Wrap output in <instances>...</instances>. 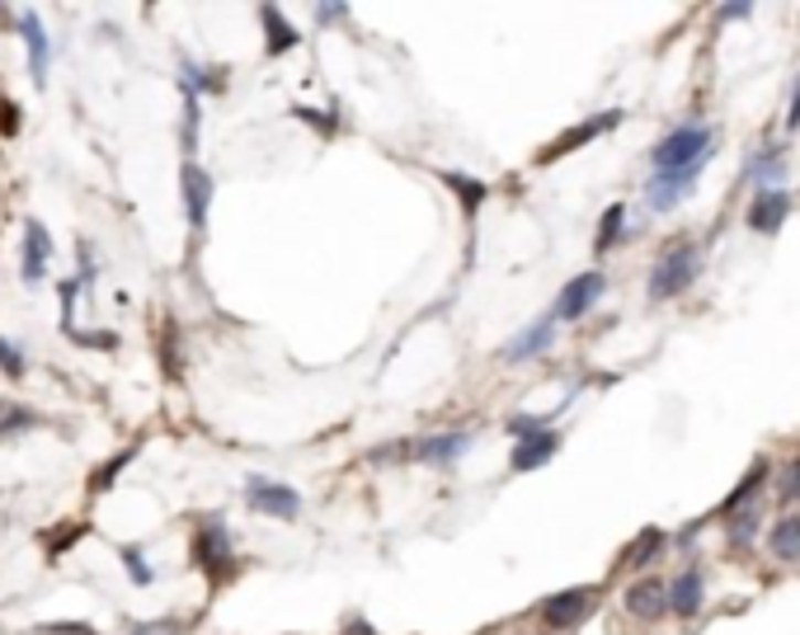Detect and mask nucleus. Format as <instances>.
I'll return each instance as SVG.
<instances>
[{"instance_id":"33","label":"nucleus","mask_w":800,"mask_h":635,"mask_svg":"<svg viewBox=\"0 0 800 635\" xmlns=\"http://www.w3.org/2000/svg\"><path fill=\"white\" fill-rule=\"evenodd\" d=\"M344 14H349L344 6H320V10H316V20H320V24H330V20H344Z\"/></svg>"},{"instance_id":"16","label":"nucleus","mask_w":800,"mask_h":635,"mask_svg":"<svg viewBox=\"0 0 800 635\" xmlns=\"http://www.w3.org/2000/svg\"><path fill=\"white\" fill-rule=\"evenodd\" d=\"M551 340H556V321H537L532 330H523V340H513L509 348H504V358L509 363H527V358H537V353H546L551 348Z\"/></svg>"},{"instance_id":"25","label":"nucleus","mask_w":800,"mask_h":635,"mask_svg":"<svg viewBox=\"0 0 800 635\" xmlns=\"http://www.w3.org/2000/svg\"><path fill=\"white\" fill-rule=\"evenodd\" d=\"M39 423V415H29L24 405H0V433H24Z\"/></svg>"},{"instance_id":"28","label":"nucleus","mask_w":800,"mask_h":635,"mask_svg":"<svg viewBox=\"0 0 800 635\" xmlns=\"http://www.w3.org/2000/svg\"><path fill=\"white\" fill-rule=\"evenodd\" d=\"M132 456H137V448H128V452H122V456H114V462H104V466L95 471V489H109V481H114V475H118L122 466H128V462H132Z\"/></svg>"},{"instance_id":"19","label":"nucleus","mask_w":800,"mask_h":635,"mask_svg":"<svg viewBox=\"0 0 800 635\" xmlns=\"http://www.w3.org/2000/svg\"><path fill=\"white\" fill-rule=\"evenodd\" d=\"M762 481H768V462H754V466H749V475H744V481L735 485V494H730V499H725L721 508H725V514H739V508H749V504H754V494L762 489Z\"/></svg>"},{"instance_id":"14","label":"nucleus","mask_w":800,"mask_h":635,"mask_svg":"<svg viewBox=\"0 0 800 635\" xmlns=\"http://www.w3.org/2000/svg\"><path fill=\"white\" fill-rule=\"evenodd\" d=\"M627 612L640 616V622H654V616L669 612V589L660 579H640V584L627 589Z\"/></svg>"},{"instance_id":"6","label":"nucleus","mask_w":800,"mask_h":635,"mask_svg":"<svg viewBox=\"0 0 800 635\" xmlns=\"http://www.w3.org/2000/svg\"><path fill=\"white\" fill-rule=\"evenodd\" d=\"M589 612H594V589H565V593H556V598H546V603H542V622L551 631H570Z\"/></svg>"},{"instance_id":"30","label":"nucleus","mask_w":800,"mask_h":635,"mask_svg":"<svg viewBox=\"0 0 800 635\" xmlns=\"http://www.w3.org/2000/svg\"><path fill=\"white\" fill-rule=\"evenodd\" d=\"M132 635H180V622H141L132 626Z\"/></svg>"},{"instance_id":"35","label":"nucleus","mask_w":800,"mask_h":635,"mask_svg":"<svg viewBox=\"0 0 800 635\" xmlns=\"http://www.w3.org/2000/svg\"><path fill=\"white\" fill-rule=\"evenodd\" d=\"M749 10H754V6H725V10H721V20H744Z\"/></svg>"},{"instance_id":"10","label":"nucleus","mask_w":800,"mask_h":635,"mask_svg":"<svg viewBox=\"0 0 800 635\" xmlns=\"http://www.w3.org/2000/svg\"><path fill=\"white\" fill-rule=\"evenodd\" d=\"M20 39H24V52H29V76L33 85L47 80V62H52V47H47V33H43V20L39 14H20Z\"/></svg>"},{"instance_id":"31","label":"nucleus","mask_w":800,"mask_h":635,"mask_svg":"<svg viewBox=\"0 0 800 635\" xmlns=\"http://www.w3.org/2000/svg\"><path fill=\"white\" fill-rule=\"evenodd\" d=\"M781 494H787V499H800V456L791 462V471H787V485H781Z\"/></svg>"},{"instance_id":"3","label":"nucleus","mask_w":800,"mask_h":635,"mask_svg":"<svg viewBox=\"0 0 800 635\" xmlns=\"http://www.w3.org/2000/svg\"><path fill=\"white\" fill-rule=\"evenodd\" d=\"M697 250L692 245H683V250H669L660 263H654V273H650V297L654 302H669V297H679L692 288V278H697Z\"/></svg>"},{"instance_id":"27","label":"nucleus","mask_w":800,"mask_h":635,"mask_svg":"<svg viewBox=\"0 0 800 635\" xmlns=\"http://www.w3.org/2000/svg\"><path fill=\"white\" fill-rule=\"evenodd\" d=\"M621 217H627V212H621V207H608V212H602V226H598V255H602V250H608V245L617 240V232H621Z\"/></svg>"},{"instance_id":"36","label":"nucleus","mask_w":800,"mask_h":635,"mask_svg":"<svg viewBox=\"0 0 800 635\" xmlns=\"http://www.w3.org/2000/svg\"><path fill=\"white\" fill-rule=\"evenodd\" d=\"M787 122H791V128H800V85H796V99H791V118Z\"/></svg>"},{"instance_id":"1","label":"nucleus","mask_w":800,"mask_h":635,"mask_svg":"<svg viewBox=\"0 0 800 635\" xmlns=\"http://www.w3.org/2000/svg\"><path fill=\"white\" fill-rule=\"evenodd\" d=\"M654 174H673V170H697L711 161V132L706 128H679L654 147Z\"/></svg>"},{"instance_id":"32","label":"nucleus","mask_w":800,"mask_h":635,"mask_svg":"<svg viewBox=\"0 0 800 635\" xmlns=\"http://www.w3.org/2000/svg\"><path fill=\"white\" fill-rule=\"evenodd\" d=\"M0 128H6V132H20V114H14V104H0Z\"/></svg>"},{"instance_id":"29","label":"nucleus","mask_w":800,"mask_h":635,"mask_svg":"<svg viewBox=\"0 0 800 635\" xmlns=\"http://www.w3.org/2000/svg\"><path fill=\"white\" fill-rule=\"evenodd\" d=\"M0 367H6L10 377H24V353L14 348L10 340H0Z\"/></svg>"},{"instance_id":"26","label":"nucleus","mask_w":800,"mask_h":635,"mask_svg":"<svg viewBox=\"0 0 800 635\" xmlns=\"http://www.w3.org/2000/svg\"><path fill=\"white\" fill-rule=\"evenodd\" d=\"M754 537H758V514H749V508H744V514L730 523V541L735 546H754Z\"/></svg>"},{"instance_id":"22","label":"nucleus","mask_w":800,"mask_h":635,"mask_svg":"<svg viewBox=\"0 0 800 635\" xmlns=\"http://www.w3.org/2000/svg\"><path fill=\"white\" fill-rule=\"evenodd\" d=\"M442 180H448V189L457 193L461 203H467V217H476V207L490 198V189L480 184V180H471V174H442Z\"/></svg>"},{"instance_id":"5","label":"nucleus","mask_w":800,"mask_h":635,"mask_svg":"<svg viewBox=\"0 0 800 635\" xmlns=\"http://www.w3.org/2000/svg\"><path fill=\"white\" fill-rule=\"evenodd\" d=\"M602 288H608V282H602L598 269L570 278V282L561 288V302H556V315H551V321H579V315H589V306L602 297Z\"/></svg>"},{"instance_id":"37","label":"nucleus","mask_w":800,"mask_h":635,"mask_svg":"<svg viewBox=\"0 0 800 635\" xmlns=\"http://www.w3.org/2000/svg\"><path fill=\"white\" fill-rule=\"evenodd\" d=\"M71 635H95L90 626H71Z\"/></svg>"},{"instance_id":"24","label":"nucleus","mask_w":800,"mask_h":635,"mask_svg":"<svg viewBox=\"0 0 800 635\" xmlns=\"http://www.w3.org/2000/svg\"><path fill=\"white\" fill-rule=\"evenodd\" d=\"M122 570H128V579H132L137 589H147L151 579H156V574H151V564H147V556H141L137 546H122Z\"/></svg>"},{"instance_id":"7","label":"nucleus","mask_w":800,"mask_h":635,"mask_svg":"<svg viewBox=\"0 0 800 635\" xmlns=\"http://www.w3.org/2000/svg\"><path fill=\"white\" fill-rule=\"evenodd\" d=\"M180 184H184V217H189L193 232H203V226H207V212H212V180H207V174L193 165V161H184Z\"/></svg>"},{"instance_id":"8","label":"nucleus","mask_w":800,"mask_h":635,"mask_svg":"<svg viewBox=\"0 0 800 635\" xmlns=\"http://www.w3.org/2000/svg\"><path fill=\"white\" fill-rule=\"evenodd\" d=\"M702 174V165L697 170H673V174H654V180L646 184V203H650V212H669V207H679L687 193H692V180Z\"/></svg>"},{"instance_id":"15","label":"nucleus","mask_w":800,"mask_h":635,"mask_svg":"<svg viewBox=\"0 0 800 635\" xmlns=\"http://www.w3.org/2000/svg\"><path fill=\"white\" fill-rule=\"evenodd\" d=\"M52 259V240L39 222H24V282H39Z\"/></svg>"},{"instance_id":"23","label":"nucleus","mask_w":800,"mask_h":635,"mask_svg":"<svg viewBox=\"0 0 800 635\" xmlns=\"http://www.w3.org/2000/svg\"><path fill=\"white\" fill-rule=\"evenodd\" d=\"M259 20H264V29H274V39H269V52H274V57H278V52H288V47H297V29L282 24L278 10H264Z\"/></svg>"},{"instance_id":"4","label":"nucleus","mask_w":800,"mask_h":635,"mask_svg":"<svg viewBox=\"0 0 800 635\" xmlns=\"http://www.w3.org/2000/svg\"><path fill=\"white\" fill-rule=\"evenodd\" d=\"M245 499H250L255 514H269L278 523H292L301 514V494L292 485H278V481H264V475H250L245 485Z\"/></svg>"},{"instance_id":"20","label":"nucleus","mask_w":800,"mask_h":635,"mask_svg":"<svg viewBox=\"0 0 800 635\" xmlns=\"http://www.w3.org/2000/svg\"><path fill=\"white\" fill-rule=\"evenodd\" d=\"M768 541H772V556H777V560H800V518H781V523H772Z\"/></svg>"},{"instance_id":"9","label":"nucleus","mask_w":800,"mask_h":635,"mask_svg":"<svg viewBox=\"0 0 800 635\" xmlns=\"http://www.w3.org/2000/svg\"><path fill=\"white\" fill-rule=\"evenodd\" d=\"M467 448H471V433H434V438H419V443H410V456H415V462H424V466H448Z\"/></svg>"},{"instance_id":"2","label":"nucleus","mask_w":800,"mask_h":635,"mask_svg":"<svg viewBox=\"0 0 800 635\" xmlns=\"http://www.w3.org/2000/svg\"><path fill=\"white\" fill-rule=\"evenodd\" d=\"M193 564L207 574L212 589H222L231 574H236V551H231V532L222 523H203L199 537H193Z\"/></svg>"},{"instance_id":"21","label":"nucleus","mask_w":800,"mask_h":635,"mask_svg":"<svg viewBox=\"0 0 800 635\" xmlns=\"http://www.w3.org/2000/svg\"><path fill=\"white\" fill-rule=\"evenodd\" d=\"M781 170H787V151H781V147H768V151H762L758 161L749 165V174H754L762 189H777V184H781Z\"/></svg>"},{"instance_id":"11","label":"nucleus","mask_w":800,"mask_h":635,"mask_svg":"<svg viewBox=\"0 0 800 635\" xmlns=\"http://www.w3.org/2000/svg\"><path fill=\"white\" fill-rule=\"evenodd\" d=\"M787 212H791V193L787 189H758V198L749 207V226L762 236H772L781 222H787Z\"/></svg>"},{"instance_id":"17","label":"nucleus","mask_w":800,"mask_h":635,"mask_svg":"<svg viewBox=\"0 0 800 635\" xmlns=\"http://www.w3.org/2000/svg\"><path fill=\"white\" fill-rule=\"evenodd\" d=\"M669 612H679V616H697L702 612V574L697 570H683L679 579H673Z\"/></svg>"},{"instance_id":"12","label":"nucleus","mask_w":800,"mask_h":635,"mask_svg":"<svg viewBox=\"0 0 800 635\" xmlns=\"http://www.w3.org/2000/svg\"><path fill=\"white\" fill-rule=\"evenodd\" d=\"M561 452V433H551V429H542V433H527V438H519V448H513V471H537V466H546L551 456Z\"/></svg>"},{"instance_id":"34","label":"nucleus","mask_w":800,"mask_h":635,"mask_svg":"<svg viewBox=\"0 0 800 635\" xmlns=\"http://www.w3.org/2000/svg\"><path fill=\"white\" fill-rule=\"evenodd\" d=\"M344 635H377V631H372L363 616H349V622H344Z\"/></svg>"},{"instance_id":"18","label":"nucleus","mask_w":800,"mask_h":635,"mask_svg":"<svg viewBox=\"0 0 800 635\" xmlns=\"http://www.w3.org/2000/svg\"><path fill=\"white\" fill-rule=\"evenodd\" d=\"M669 546V537L660 532V527H646L631 546H627V556H621V564H631V570H646V564H654V556H660Z\"/></svg>"},{"instance_id":"13","label":"nucleus","mask_w":800,"mask_h":635,"mask_svg":"<svg viewBox=\"0 0 800 635\" xmlns=\"http://www.w3.org/2000/svg\"><path fill=\"white\" fill-rule=\"evenodd\" d=\"M617 118L621 114H598V118H589V122H579V128H570V132H561L556 141H551V147L542 151V165L546 161H556V155H565V151H579L584 141H594V137H602L608 128H617Z\"/></svg>"}]
</instances>
